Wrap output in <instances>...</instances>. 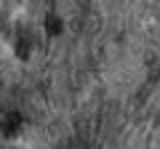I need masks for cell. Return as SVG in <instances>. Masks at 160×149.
Here are the masks:
<instances>
[{"instance_id": "1", "label": "cell", "mask_w": 160, "mask_h": 149, "mask_svg": "<svg viewBox=\"0 0 160 149\" xmlns=\"http://www.w3.org/2000/svg\"><path fill=\"white\" fill-rule=\"evenodd\" d=\"M19 125H22V117H19V115H8V117H3V133H8V136H11V133L16 131Z\"/></svg>"}]
</instances>
